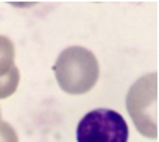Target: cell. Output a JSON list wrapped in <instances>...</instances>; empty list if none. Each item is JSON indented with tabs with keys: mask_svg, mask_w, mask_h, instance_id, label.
Returning <instances> with one entry per match:
<instances>
[{
	"mask_svg": "<svg viewBox=\"0 0 159 142\" xmlns=\"http://www.w3.org/2000/svg\"><path fill=\"white\" fill-rule=\"evenodd\" d=\"M0 142H19L14 128L8 122H0Z\"/></svg>",
	"mask_w": 159,
	"mask_h": 142,
	"instance_id": "obj_6",
	"label": "cell"
},
{
	"mask_svg": "<svg viewBox=\"0 0 159 142\" xmlns=\"http://www.w3.org/2000/svg\"><path fill=\"white\" fill-rule=\"evenodd\" d=\"M14 62V44L7 38L0 36V75H5Z\"/></svg>",
	"mask_w": 159,
	"mask_h": 142,
	"instance_id": "obj_4",
	"label": "cell"
},
{
	"mask_svg": "<svg viewBox=\"0 0 159 142\" xmlns=\"http://www.w3.org/2000/svg\"><path fill=\"white\" fill-rule=\"evenodd\" d=\"M126 108L136 128L147 137H157V74L139 78L129 89Z\"/></svg>",
	"mask_w": 159,
	"mask_h": 142,
	"instance_id": "obj_2",
	"label": "cell"
},
{
	"mask_svg": "<svg viewBox=\"0 0 159 142\" xmlns=\"http://www.w3.org/2000/svg\"><path fill=\"white\" fill-rule=\"evenodd\" d=\"M129 131L125 119L112 109L89 111L76 126L78 142H128Z\"/></svg>",
	"mask_w": 159,
	"mask_h": 142,
	"instance_id": "obj_3",
	"label": "cell"
},
{
	"mask_svg": "<svg viewBox=\"0 0 159 142\" xmlns=\"http://www.w3.org/2000/svg\"><path fill=\"white\" fill-rule=\"evenodd\" d=\"M19 70L17 67H11L5 75H0V98H7L17 89L19 85Z\"/></svg>",
	"mask_w": 159,
	"mask_h": 142,
	"instance_id": "obj_5",
	"label": "cell"
},
{
	"mask_svg": "<svg viewBox=\"0 0 159 142\" xmlns=\"http://www.w3.org/2000/svg\"><path fill=\"white\" fill-rule=\"evenodd\" d=\"M55 74L59 88L67 94L89 92L100 75L95 55L84 47H69L61 52L55 64Z\"/></svg>",
	"mask_w": 159,
	"mask_h": 142,
	"instance_id": "obj_1",
	"label": "cell"
}]
</instances>
